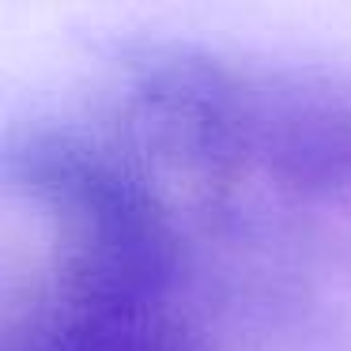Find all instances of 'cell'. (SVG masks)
Returning <instances> with one entry per match:
<instances>
[{
	"label": "cell",
	"mask_w": 351,
	"mask_h": 351,
	"mask_svg": "<svg viewBox=\"0 0 351 351\" xmlns=\"http://www.w3.org/2000/svg\"><path fill=\"white\" fill-rule=\"evenodd\" d=\"M0 351H204L174 302H84L34 291L8 306Z\"/></svg>",
	"instance_id": "obj_4"
},
{
	"label": "cell",
	"mask_w": 351,
	"mask_h": 351,
	"mask_svg": "<svg viewBox=\"0 0 351 351\" xmlns=\"http://www.w3.org/2000/svg\"><path fill=\"white\" fill-rule=\"evenodd\" d=\"M102 132L178 215L219 212L257 174V76L212 49L152 42L125 57Z\"/></svg>",
	"instance_id": "obj_2"
},
{
	"label": "cell",
	"mask_w": 351,
	"mask_h": 351,
	"mask_svg": "<svg viewBox=\"0 0 351 351\" xmlns=\"http://www.w3.org/2000/svg\"><path fill=\"white\" fill-rule=\"evenodd\" d=\"M4 182L46 227L42 295L174 302L182 223L162 189L99 129L27 125L4 144Z\"/></svg>",
	"instance_id": "obj_1"
},
{
	"label": "cell",
	"mask_w": 351,
	"mask_h": 351,
	"mask_svg": "<svg viewBox=\"0 0 351 351\" xmlns=\"http://www.w3.org/2000/svg\"><path fill=\"white\" fill-rule=\"evenodd\" d=\"M257 174L295 200L351 197V87L313 72L257 76Z\"/></svg>",
	"instance_id": "obj_3"
}]
</instances>
